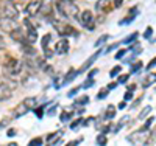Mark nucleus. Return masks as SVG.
I'll list each match as a JSON object with an SVG mask.
<instances>
[{
  "mask_svg": "<svg viewBox=\"0 0 156 146\" xmlns=\"http://www.w3.org/2000/svg\"><path fill=\"white\" fill-rule=\"evenodd\" d=\"M81 123H83V118H76V120H75V121L70 124V129H76V127L80 126Z\"/></svg>",
  "mask_w": 156,
  "mask_h": 146,
  "instance_id": "2f4dec72",
  "label": "nucleus"
},
{
  "mask_svg": "<svg viewBox=\"0 0 156 146\" xmlns=\"http://www.w3.org/2000/svg\"><path fill=\"white\" fill-rule=\"evenodd\" d=\"M128 78H129V75H120L119 79H117V83H119V84H126Z\"/></svg>",
  "mask_w": 156,
  "mask_h": 146,
  "instance_id": "c756f323",
  "label": "nucleus"
},
{
  "mask_svg": "<svg viewBox=\"0 0 156 146\" xmlns=\"http://www.w3.org/2000/svg\"><path fill=\"white\" fill-rule=\"evenodd\" d=\"M72 117H73V112H62V114L59 115V120H61V121H69Z\"/></svg>",
  "mask_w": 156,
  "mask_h": 146,
  "instance_id": "b1692460",
  "label": "nucleus"
},
{
  "mask_svg": "<svg viewBox=\"0 0 156 146\" xmlns=\"http://www.w3.org/2000/svg\"><path fill=\"white\" fill-rule=\"evenodd\" d=\"M140 101H142V97H139V98H137V100H136V103H134V104H133V107H136V106H137V104H139V103H140Z\"/></svg>",
  "mask_w": 156,
  "mask_h": 146,
  "instance_id": "864d4df0",
  "label": "nucleus"
},
{
  "mask_svg": "<svg viewBox=\"0 0 156 146\" xmlns=\"http://www.w3.org/2000/svg\"><path fill=\"white\" fill-rule=\"evenodd\" d=\"M148 138H150V129H142V127L126 137V140L131 144H147Z\"/></svg>",
  "mask_w": 156,
  "mask_h": 146,
  "instance_id": "7ed1b4c3",
  "label": "nucleus"
},
{
  "mask_svg": "<svg viewBox=\"0 0 156 146\" xmlns=\"http://www.w3.org/2000/svg\"><path fill=\"white\" fill-rule=\"evenodd\" d=\"M25 26H27V33H25V39H27V42L30 44H34L37 41V30H36V26L31 25L30 19H25L23 20Z\"/></svg>",
  "mask_w": 156,
  "mask_h": 146,
  "instance_id": "423d86ee",
  "label": "nucleus"
},
{
  "mask_svg": "<svg viewBox=\"0 0 156 146\" xmlns=\"http://www.w3.org/2000/svg\"><path fill=\"white\" fill-rule=\"evenodd\" d=\"M69 47H70V44L67 41V37H61L55 45V53L56 55H66L69 51Z\"/></svg>",
  "mask_w": 156,
  "mask_h": 146,
  "instance_id": "9b49d317",
  "label": "nucleus"
},
{
  "mask_svg": "<svg viewBox=\"0 0 156 146\" xmlns=\"http://www.w3.org/2000/svg\"><path fill=\"white\" fill-rule=\"evenodd\" d=\"M108 8H109V0H97V3H95L97 12H103V11H106Z\"/></svg>",
  "mask_w": 156,
  "mask_h": 146,
  "instance_id": "dca6fc26",
  "label": "nucleus"
},
{
  "mask_svg": "<svg viewBox=\"0 0 156 146\" xmlns=\"http://www.w3.org/2000/svg\"><path fill=\"white\" fill-rule=\"evenodd\" d=\"M5 17V12H3V6H0V19Z\"/></svg>",
  "mask_w": 156,
  "mask_h": 146,
  "instance_id": "5fc2aeb1",
  "label": "nucleus"
},
{
  "mask_svg": "<svg viewBox=\"0 0 156 146\" xmlns=\"http://www.w3.org/2000/svg\"><path fill=\"white\" fill-rule=\"evenodd\" d=\"M100 55H101V50H98L97 53H94V55L90 56V58H89V59H87L86 62H84V65H83V69H81V70H78V72H80V73H81V72H86V70H87V69L90 67V65H92V64H94V62L97 61V58H98Z\"/></svg>",
  "mask_w": 156,
  "mask_h": 146,
  "instance_id": "2eb2a0df",
  "label": "nucleus"
},
{
  "mask_svg": "<svg viewBox=\"0 0 156 146\" xmlns=\"http://www.w3.org/2000/svg\"><path fill=\"white\" fill-rule=\"evenodd\" d=\"M142 65H144V64H142L140 61H137L136 64H133V65H131V70H129V72H131V73H137V72L140 70Z\"/></svg>",
  "mask_w": 156,
  "mask_h": 146,
  "instance_id": "a878e982",
  "label": "nucleus"
},
{
  "mask_svg": "<svg viewBox=\"0 0 156 146\" xmlns=\"http://www.w3.org/2000/svg\"><path fill=\"white\" fill-rule=\"evenodd\" d=\"M12 86H9L6 81L0 84V101H5V100H9L12 97Z\"/></svg>",
  "mask_w": 156,
  "mask_h": 146,
  "instance_id": "f8f14e48",
  "label": "nucleus"
},
{
  "mask_svg": "<svg viewBox=\"0 0 156 146\" xmlns=\"http://www.w3.org/2000/svg\"><path fill=\"white\" fill-rule=\"evenodd\" d=\"M151 123H153V117H150L148 120H147V123L142 126V129H150V126H151Z\"/></svg>",
  "mask_w": 156,
  "mask_h": 146,
  "instance_id": "ea45409f",
  "label": "nucleus"
},
{
  "mask_svg": "<svg viewBox=\"0 0 156 146\" xmlns=\"http://www.w3.org/2000/svg\"><path fill=\"white\" fill-rule=\"evenodd\" d=\"M154 65H156V58L150 61V64L147 65V70H150V69H153V67H154Z\"/></svg>",
  "mask_w": 156,
  "mask_h": 146,
  "instance_id": "37998d69",
  "label": "nucleus"
},
{
  "mask_svg": "<svg viewBox=\"0 0 156 146\" xmlns=\"http://www.w3.org/2000/svg\"><path fill=\"white\" fill-rule=\"evenodd\" d=\"M117 84H119V83H112V84H109V86H108V90H112V89H115V87H117Z\"/></svg>",
  "mask_w": 156,
  "mask_h": 146,
  "instance_id": "3c124183",
  "label": "nucleus"
},
{
  "mask_svg": "<svg viewBox=\"0 0 156 146\" xmlns=\"http://www.w3.org/2000/svg\"><path fill=\"white\" fill-rule=\"evenodd\" d=\"M17 22H16V19H11V17H2L0 19V30H3L5 33H11L12 30H16L17 28Z\"/></svg>",
  "mask_w": 156,
  "mask_h": 146,
  "instance_id": "0eeeda50",
  "label": "nucleus"
},
{
  "mask_svg": "<svg viewBox=\"0 0 156 146\" xmlns=\"http://www.w3.org/2000/svg\"><path fill=\"white\" fill-rule=\"evenodd\" d=\"M126 55V50H120V51H117V55H115V59H122L123 56Z\"/></svg>",
  "mask_w": 156,
  "mask_h": 146,
  "instance_id": "58836bf2",
  "label": "nucleus"
},
{
  "mask_svg": "<svg viewBox=\"0 0 156 146\" xmlns=\"http://www.w3.org/2000/svg\"><path fill=\"white\" fill-rule=\"evenodd\" d=\"M128 121H129V117H128V115H126V117H123V120H120V121H119V124L115 126L114 132H117V131H119V129H122V127H123V126H125V124H126Z\"/></svg>",
  "mask_w": 156,
  "mask_h": 146,
  "instance_id": "393cba45",
  "label": "nucleus"
},
{
  "mask_svg": "<svg viewBox=\"0 0 156 146\" xmlns=\"http://www.w3.org/2000/svg\"><path fill=\"white\" fill-rule=\"evenodd\" d=\"M154 81H156V73H150V75H148V76L144 79V83H142V87L147 89V87H150Z\"/></svg>",
  "mask_w": 156,
  "mask_h": 146,
  "instance_id": "f3484780",
  "label": "nucleus"
},
{
  "mask_svg": "<svg viewBox=\"0 0 156 146\" xmlns=\"http://www.w3.org/2000/svg\"><path fill=\"white\" fill-rule=\"evenodd\" d=\"M76 92H78V89H73V90H70V92H69V93H67V97H69V98H72V97H75V95H76Z\"/></svg>",
  "mask_w": 156,
  "mask_h": 146,
  "instance_id": "a18cd8bd",
  "label": "nucleus"
},
{
  "mask_svg": "<svg viewBox=\"0 0 156 146\" xmlns=\"http://www.w3.org/2000/svg\"><path fill=\"white\" fill-rule=\"evenodd\" d=\"M109 129H111V126H105V127L101 129V132H103V134H106V132H108Z\"/></svg>",
  "mask_w": 156,
  "mask_h": 146,
  "instance_id": "603ef678",
  "label": "nucleus"
},
{
  "mask_svg": "<svg viewBox=\"0 0 156 146\" xmlns=\"http://www.w3.org/2000/svg\"><path fill=\"white\" fill-rule=\"evenodd\" d=\"M34 112H36L37 118H42L44 117V107H37V109H34Z\"/></svg>",
  "mask_w": 156,
  "mask_h": 146,
  "instance_id": "c9c22d12",
  "label": "nucleus"
},
{
  "mask_svg": "<svg viewBox=\"0 0 156 146\" xmlns=\"http://www.w3.org/2000/svg\"><path fill=\"white\" fill-rule=\"evenodd\" d=\"M133 98V90H128L126 93H125V101H128V100H131Z\"/></svg>",
  "mask_w": 156,
  "mask_h": 146,
  "instance_id": "79ce46f5",
  "label": "nucleus"
},
{
  "mask_svg": "<svg viewBox=\"0 0 156 146\" xmlns=\"http://www.w3.org/2000/svg\"><path fill=\"white\" fill-rule=\"evenodd\" d=\"M36 104H37L36 98H31V97L30 98H25L23 101H20L16 106L14 112H12V118H20L23 115H27L30 110H34L36 109Z\"/></svg>",
  "mask_w": 156,
  "mask_h": 146,
  "instance_id": "f03ea898",
  "label": "nucleus"
},
{
  "mask_svg": "<svg viewBox=\"0 0 156 146\" xmlns=\"http://www.w3.org/2000/svg\"><path fill=\"white\" fill-rule=\"evenodd\" d=\"M55 112H56V106H55V107H51V109L47 112V115H55Z\"/></svg>",
  "mask_w": 156,
  "mask_h": 146,
  "instance_id": "de8ad7c7",
  "label": "nucleus"
},
{
  "mask_svg": "<svg viewBox=\"0 0 156 146\" xmlns=\"http://www.w3.org/2000/svg\"><path fill=\"white\" fill-rule=\"evenodd\" d=\"M92 84H94V81H92V78H89V79H87V81H86V83H84V84H83L81 87H83V89H89V87L92 86Z\"/></svg>",
  "mask_w": 156,
  "mask_h": 146,
  "instance_id": "4c0bfd02",
  "label": "nucleus"
},
{
  "mask_svg": "<svg viewBox=\"0 0 156 146\" xmlns=\"http://www.w3.org/2000/svg\"><path fill=\"white\" fill-rule=\"evenodd\" d=\"M114 115H115V107H112V106H109V107L106 109V112H105V120H111V118H114Z\"/></svg>",
  "mask_w": 156,
  "mask_h": 146,
  "instance_id": "412c9836",
  "label": "nucleus"
},
{
  "mask_svg": "<svg viewBox=\"0 0 156 146\" xmlns=\"http://www.w3.org/2000/svg\"><path fill=\"white\" fill-rule=\"evenodd\" d=\"M50 42H51V34H45L41 39V47L44 50V56L45 58H51L53 56V50L50 48Z\"/></svg>",
  "mask_w": 156,
  "mask_h": 146,
  "instance_id": "9d476101",
  "label": "nucleus"
},
{
  "mask_svg": "<svg viewBox=\"0 0 156 146\" xmlns=\"http://www.w3.org/2000/svg\"><path fill=\"white\" fill-rule=\"evenodd\" d=\"M108 37H109V36H108V34H103V36H101V37H100V39H98V41H97V42H95V48H97V47H101V45H103V44H105V42H106V41H108Z\"/></svg>",
  "mask_w": 156,
  "mask_h": 146,
  "instance_id": "bb28decb",
  "label": "nucleus"
},
{
  "mask_svg": "<svg viewBox=\"0 0 156 146\" xmlns=\"http://www.w3.org/2000/svg\"><path fill=\"white\" fill-rule=\"evenodd\" d=\"M42 143H44V141H42V138H33L28 144H30V146H34V144H42Z\"/></svg>",
  "mask_w": 156,
  "mask_h": 146,
  "instance_id": "72a5a7b5",
  "label": "nucleus"
},
{
  "mask_svg": "<svg viewBox=\"0 0 156 146\" xmlns=\"http://www.w3.org/2000/svg\"><path fill=\"white\" fill-rule=\"evenodd\" d=\"M22 70H23V64L19 59H12V58L5 64V67H3L5 76H17V75L22 73Z\"/></svg>",
  "mask_w": 156,
  "mask_h": 146,
  "instance_id": "20e7f679",
  "label": "nucleus"
},
{
  "mask_svg": "<svg viewBox=\"0 0 156 146\" xmlns=\"http://www.w3.org/2000/svg\"><path fill=\"white\" fill-rule=\"evenodd\" d=\"M108 92H109V90H108V87H106V89H103V90H100V93L97 95V100H103V98H105V97L108 95Z\"/></svg>",
  "mask_w": 156,
  "mask_h": 146,
  "instance_id": "7c9ffc66",
  "label": "nucleus"
},
{
  "mask_svg": "<svg viewBox=\"0 0 156 146\" xmlns=\"http://www.w3.org/2000/svg\"><path fill=\"white\" fill-rule=\"evenodd\" d=\"M136 89V84H131V86H128V90H134Z\"/></svg>",
  "mask_w": 156,
  "mask_h": 146,
  "instance_id": "6e6d98bb",
  "label": "nucleus"
},
{
  "mask_svg": "<svg viewBox=\"0 0 156 146\" xmlns=\"http://www.w3.org/2000/svg\"><path fill=\"white\" fill-rule=\"evenodd\" d=\"M62 135V132L61 131H56V132H53V134H50L48 137H47V143H50V144H56L58 143V137H61Z\"/></svg>",
  "mask_w": 156,
  "mask_h": 146,
  "instance_id": "a211bd4d",
  "label": "nucleus"
},
{
  "mask_svg": "<svg viewBox=\"0 0 156 146\" xmlns=\"http://www.w3.org/2000/svg\"><path fill=\"white\" fill-rule=\"evenodd\" d=\"M150 112H151V106H147V107H144V109L140 110V114L137 115V118H139V120H144V118H147V115Z\"/></svg>",
  "mask_w": 156,
  "mask_h": 146,
  "instance_id": "4be33fe9",
  "label": "nucleus"
},
{
  "mask_svg": "<svg viewBox=\"0 0 156 146\" xmlns=\"http://www.w3.org/2000/svg\"><path fill=\"white\" fill-rule=\"evenodd\" d=\"M56 9L61 16L67 19H78L80 9L73 3V0H56Z\"/></svg>",
  "mask_w": 156,
  "mask_h": 146,
  "instance_id": "f257e3e1",
  "label": "nucleus"
},
{
  "mask_svg": "<svg viewBox=\"0 0 156 146\" xmlns=\"http://www.w3.org/2000/svg\"><path fill=\"white\" fill-rule=\"evenodd\" d=\"M97 144H106V134H101L97 135Z\"/></svg>",
  "mask_w": 156,
  "mask_h": 146,
  "instance_id": "cd10ccee",
  "label": "nucleus"
},
{
  "mask_svg": "<svg viewBox=\"0 0 156 146\" xmlns=\"http://www.w3.org/2000/svg\"><path fill=\"white\" fill-rule=\"evenodd\" d=\"M78 20H80L81 26H84V28H87L89 31H94L95 28V17L90 11L84 9L83 12H80V16H78Z\"/></svg>",
  "mask_w": 156,
  "mask_h": 146,
  "instance_id": "39448f33",
  "label": "nucleus"
},
{
  "mask_svg": "<svg viewBox=\"0 0 156 146\" xmlns=\"http://www.w3.org/2000/svg\"><path fill=\"white\" fill-rule=\"evenodd\" d=\"M154 140H156V127H154V129L150 132V138H148V143H153Z\"/></svg>",
  "mask_w": 156,
  "mask_h": 146,
  "instance_id": "f704fd0d",
  "label": "nucleus"
},
{
  "mask_svg": "<svg viewBox=\"0 0 156 146\" xmlns=\"http://www.w3.org/2000/svg\"><path fill=\"white\" fill-rule=\"evenodd\" d=\"M6 134H8V137H14V135H16V131H12V129L9 131V129H8V132H6Z\"/></svg>",
  "mask_w": 156,
  "mask_h": 146,
  "instance_id": "09e8293b",
  "label": "nucleus"
},
{
  "mask_svg": "<svg viewBox=\"0 0 156 146\" xmlns=\"http://www.w3.org/2000/svg\"><path fill=\"white\" fill-rule=\"evenodd\" d=\"M97 73H98V70H97V69H94L92 72H90V73H89V78H94V76H95Z\"/></svg>",
  "mask_w": 156,
  "mask_h": 146,
  "instance_id": "8fccbe9b",
  "label": "nucleus"
},
{
  "mask_svg": "<svg viewBox=\"0 0 156 146\" xmlns=\"http://www.w3.org/2000/svg\"><path fill=\"white\" fill-rule=\"evenodd\" d=\"M122 3H123V0H114V6H115V8H120Z\"/></svg>",
  "mask_w": 156,
  "mask_h": 146,
  "instance_id": "c03bdc74",
  "label": "nucleus"
},
{
  "mask_svg": "<svg viewBox=\"0 0 156 146\" xmlns=\"http://www.w3.org/2000/svg\"><path fill=\"white\" fill-rule=\"evenodd\" d=\"M3 12L6 17H11V19H17L19 17V9L16 8V5L11 2V0H5L3 2Z\"/></svg>",
  "mask_w": 156,
  "mask_h": 146,
  "instance_id": "6e6552de",
  "label": "nucleus"
},
{
  "mask_svg": "<svg viewBox=\"0 0 156 146\" xmlns=\"http://www.w3.org/2000/svg\"><path fill=\"white\" fill-rule=\"evenodd\" d=\"M139 37V33H131V34H129L128 37H125L123 39V44H126V45H129V44H133V42H136V39Z\"/></svg>",
  "mask_w": 156,
  "mask_h": 146,
  "instance_id": "aec40b11",
  "label": "nucleus"
},
{
  "mask_svg": "<svg viewBox=\"0 0 156 146\" xmlns=\"http://www.w3.org/2000/svg\"><path fill=\"white\" fill-rule=\"evenodd\" d=\"M117 107H119L120 110H122V109H125V107H126V101H120V103H119V106H117Z\"/></svg>",
  "mask_w": 156,
  "mask_h": 146,
  "instance_id": "49530a36",
  "label": "nucleus"
},
{
  "mask_svg": "<svg viewBox=\"0 0 156 146\" xmlns=\"http://www.w3.org/2000/svg\"><path fill=\"white\" fill-rule=\"evenodd\" d=\"M134 16H136V14H134ZM134 16H128L126 19H123V20H120V22H119V25H126V23H129V22H131V20L134 19Z\"/></svg>",
  "mask_w": 156,
  "mask_h": 146,
  "instance_id": "473e14b6",
  "label": "nucleus"
},
{
  "mask_svg": "<svg viewBox=\"0 0 156 146\" xmlns=\"http://www.w3.org/2000/svg\"><path fill=\"white\" fill-rule=\"evenodd\" d=\"M5 124H6V123H5V121H2V123H0V127H3Z\"/></svg>",
  "mask_w": 156,
  "mask_h": 146,
  "instance_id": "4d7b16f0",
  "label": "nucleus"
},
{
  "mask_svg": "<svg viewBox=\"0 0 156 146\" xmlns=\"http://www.w3.org/2000/svg\"><path fill=\"white\" fill-rule=\"evenodd\" d=\"M55 25V28H56V31L59 33V36H62V37H67V36H70V34H73V28L70 25H66V23H61V22H56V20H53L51 22Z\"/></svg>",
  "mask_w": 156,
  "mask_h": 146,
  "instance_id": "1a4fd4ad",
  "label": "nucleus"
},
{
  "mask_svg": "<svg viewBox=\"0 0 156 146\" xmlns=\"http://www.w3.org/2000/svg\"><path fill=\"white\" fill-rule=\"evenodd\" d=\"M5 47H6V42H5V39H3V36L0 34V50H5Z\"/></svg>",
  "mask_w": 156,
  "mask_h": 146,
  "instance_id": "a19ab883",
  "label": "nucleus"
},
{
  "mask_svg": "<svg viewBox=\"0 0 156 146\" xmlns=\"http://www.w3.org/2000/svg\"><path fill=\"white\" fill-rule=\"evenodd\" d=\"M80 73V72H75V70H70L67 75H66V78H64V81H62V84L61 86H66V84H69L70 81H73V78Z\"/></svg>",
  "mask_w": 156,
  "mask_h": 146,
  "instance_id": "6ab92c4d",
  "label": "nucleus"
},
{
  "mask_svg": "<svg viewBox=\"0 0 156 146\" xmlns=\"http://www.w3.org/2000/svg\"><path fill=\"white\" fill-rule=\"evenodd\" d=\"M87 103H89V97H87V95H83V97H80V98L75 100V106H84V104H87Z\"/></svg>",
  "mask_w": 156,
  "mask_h": 146,
  "instance_id": "5701e85b",
  "label": "nucleus"
},
{
  "mask_svg": "<svg viewBox=\"0 0 156 146\" xmlns=\"http://www.w3.org/2000/svg\"><path fill=\"white\" fill-rule=\"evenodd\" d=\"M120 72H122V67H120V65H117V67H114V69L109 72V76H111V78H114V76L119 75Z\"/></svg>",
  "mask_w": 156,
  "mask_h": 146,
  "instance_id": "c85d7f7f",
  "label": "nucleus"
},
{
  "mask_svg": "<svg viewBox=\"0 0 156 146\" xmlns=\"http://www.w3.org/2000/svg\"><path fill=\"white\" fill-rule=\"evenodd\" d=\"M27 14L30 16V17H34L37 12H41V0H34V2H30L28 5H27Z\"/></svg>",
  "mask_w": 156,
  "mask_h": 146,
  "instance_id": "ddd939ff",
  "label": "nucleus"
},
{
  "mask_svg": "<svg viewBox=\"0 0 156 146\" xmlns=\"http://www.w3.org/2000/svg\"><path fill=\"white\" fill-rule=\"evenodd\" d=\"M151 33H153V28H151V26H148V28L145 30V33H144V37L145 39H150L151 37Z\"/></svg>",
  "mask_w": 156,
  "mask_h": 146,
  "instance_id": "e433bc0d",
  "label": "nucleus"
},
{
  "mask_svg": "<svg viewBox=\"0 0 156 146\" xmlns=\"http://www.w3.org/2000/svg\"><path fill=\"white\" fill-rule=\"evenodd\" d=\"M9 37H11L14 42H17V44H22V42L27 41V39H25V34L22 33V28H20V26H17L16 30H12V31L9 33Z\"/></svg>",
  "mask_w": 156,
  "mask_h": 146,
  "instance_id": "4468645a",
  "label": "nucleus"
}]
</instances>
